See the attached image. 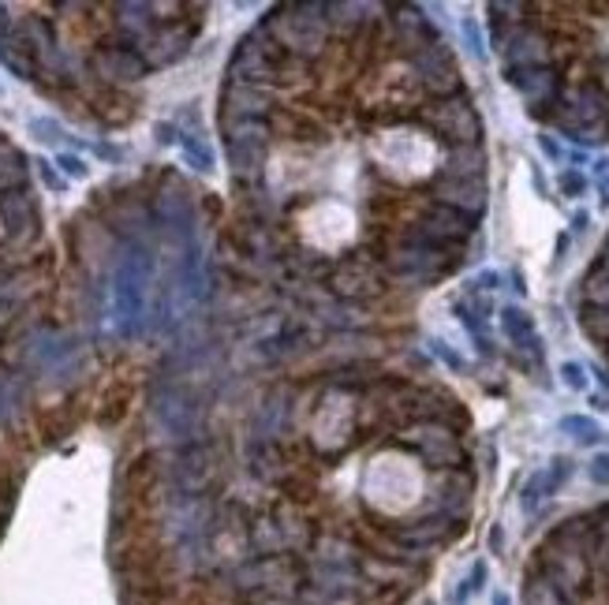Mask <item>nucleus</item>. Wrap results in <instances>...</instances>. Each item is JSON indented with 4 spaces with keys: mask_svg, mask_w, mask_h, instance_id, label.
Masks as SVG:
<instances>
[{
    "mask_svg": "<svg viewBox=\"0 0 609 605\" xmlns=\"http://www.w3.org/2000/svg\"><path fill=\"white\" fill-rule=\"evenodd\" d=\"M568 471H572V464H568V460H557V464H550L546 471L531 475V479H527V490H524V512H535L539 501H546V497L568 479Z\"/></svg>",
    "mask_w": 609,
    "mask_h": 605,
    "instance_id": "obj_2",
    "label": "nucleus"
},
{
    "mask_svg": "<svg viewBox=\"0 0 609 605\" xmlns=\"http://www.w3.org/2000/svg\"><path fill=\"white\" fill-rule=\"evenodd\" d=\"M539 146L553 157V161H561V157H565V150H561V146H557V142H553L550 135H539Z\"/></svg>",
    "mask_w": 609,
    "mask_h": 605,
    "instance_id": "obj_11",
    "label": "nucleus"
},
{
    "mask_svg": "<svg viewBox=\"0 0 609 605\" xmlns=\"http://www.w3.org/2000/svg\"><path fill=\"white\" fill-rule=\"evenodd\" d=\"M561 430H565L572 441H580V445H598L602 441V426L595 419H587V415H568L561 419Z\"/></svg>",
    "mask_w": 609,
    "mask_h": 605,
    "instance_id": "obj_4",
    "label": "nucleus"
},
{
    "mask_svg": "<svg viewBox=\"0 0 609 605\" xmlns=\"http://www.w3.org/2000/svg\"><path fill=\"white\" fill-rule=\"evenodd\" d=\"M527 605H565V598L557 594L553 583L539 579V583H531V591H527Z\"/></svg>",
    "mask_w": 609,
    "mask_h": 605,
    "instance_id": "obj_5",
    "label": "nucleus"
},
{
    "mask_svg": "<svg viewBox=\"0 0 609 605\" xmlns=\"http://www.w3.org/2000/svg\"><path fill=\"white\" fill-rule=\"evenodd\" d=\"M494 605H512V602H509V594H497Z\"/></svg>",
    "mask_w": 609,
    "mask_h": 605,
    "instance_id": "obj_13",
    "label": "nucleus"
},
{
    "mask_svg": "<svg viewBox=\"0 0 609 605\" xmlns=\"http://www.w3.org/2000/svg\"><path fill=\"white\" fill-rule=\"evenodd\" d=\"M602 206H609V180L602 183Z\"/></svg>",
    "mask_w": 609,
    "mask_h": 605,
    "instance_id": "obj_12",
    "label": "nucleus"
},
{
    "mask_svg": "<svg viewBox=\"0 0 609 605\" xmlns=\"http://www.w3.org/2000/svg\"><path fill=\"white\" fill-rule=\"evenodd\" d=\"M501 325H505V333L516 348H535L539 352V337H535V322H531V314L520 307H505L501 310ZM542 355V352H539Z\"/></svg>",
    "mask_w": 609,
    "mask_h": 605,
    "instance_id": "obj_3",
    "label": "nucleus"
},
{
    "mask_svg": "<svg viewBox=\"0 0 609 605\" xmlns=\"http://www.w3.org/2000/svg\"><path fill=\"white\" fill-rule=\"evenodd\" d=\"M53 258L27 157L0 135V355L8 344H27L42 325Z\"/></svg>",
    "mask_w": 609,
    "mask_h": 605,
    "instance_id": "obj_1",
    "label": "nucleus"
},
{
    "mask_svg": "<svg viewBox=\"0 0 609 605\" xmlns=\"http://www.w3.org/2000/svg\"><path fill=\"white\" fill-rule=\"evenodd\" d=\"M561 381H565L572 393H583V389H587V374H583L580 363H561Z\"/></svg>",
    "mask_w": 609,
    "mask_h": 605,
    "instance_id": "obj_7",
    "label": "nucleus"
},
{
    "mask_svg": "<svg viewBox=\"0 0 609 605\" xmlns=\"http://www.w3.org/2000/svg\"><path fill=\"white\" fill-rule=\"evenodd\" d=\"M583 187H587V180H583L580 172H561V191H565L568 198L583 195Z\"/></svg>",
    "mask_w": 609,
    "mask_h": 605,
    "instance_id": "obj_8",
    "label": "nucleus"
},
{
    "mask_svg": "<svg viewBox=\"0 0 609 605\" xmlns=\"http://www.w3.org/2000/svg\"><path fill=\"white\" fill-rule=\"evenodd\" d=\"M482 587H486V561H475V564H471V576H468V583H464V587H460V594H456V598H460V602H464V598H471V594H479Z\"/></svg>",
    "mask_w": 609,
    "mask_h": 605,
    "instance_id": "obj_6",
    "label": "nucleus"
},
{
    "mask_svg": "<svg viewBox=\"0 0 609 605\" xmlns=\"http://www.w3.org/2000/svg\"><path fill=\"white\" fill-rule=\"evenodd\" d=\"M591 479L602 482V486H609V452H602V456L591 460Z\"/></svg>",
    "mask_w": 609,
    "mask_h": 605,
    "instance_id": "obj_9",
    "label": "nucleus"
},
{
    "mask_svg": "<svg viewBox=\"0 0 609 605\" xmlns=\"http://www.w3.org/2000/svg\"><path fill=\"white\" fill-rule=\"evenodd\" d=\"M464 30H468V45H471V53L479 60H486V49H482L479 42V34H475V19H464Z\"/></svg>",
    "mask_w": 609,
    "mask_h": 605,
    "instance_id": "obj_10",
    "label": "nucleus"
}]
</instances>
